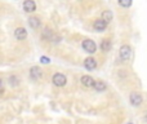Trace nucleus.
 <instances>
[{"label": "nucleus", "mask_w": 147, "mask_h": 124, "mask_svg": "<svg viewBox=\"0 0 147 124\" xmlns=\"http://www.w3.org/2000/svg\"><path fill=\"white\" fill-rule=\"evenodd\" d=\"M14 35L18 40H25V39L27 38V31H26V28H23V27H18V28H16Z\"/></svg>", "instance_id": "0eeeda50"}, {"label": "nucleus", "mask_w": 147, "mask_h": 124, "mask_svg": "<svg viewBox=\"0 0 147 124\" xmlns=\"http://www.w3.org/2000/svg\"><path fill=\"white\" fill-rule=\"evenodd\" d=\"M28 25H30V27H32V28H38L41 23H40V20H39L38 17H30L28 18Z\"/></svg>", "instance_id": "f8f14e48"}, {"label": "nucleus", "mask_w": 147, "mask_h": 124, "mask_svg": "<svg viewBox=\"0 0 147 124\" xmlns=\"http://www.w3.org/2000/svg\"><path fill=\"white\" fill-rule=\"evenodd\" d=\"M101 20H103L106 23L111 22L112 21V12H110V10H105L103 13H102V18Z\"/></svg>", "instance_id": "2eb2a0df"}, {"label": "nucleus", "mask_w": 147, "mask_h": 124, "mask_svg": "<svg viewBox=\"0 0 147 124\" xmlns=\"http://www.w3.org/2000/svg\"><path fill=\"white\" fill-rule=\"evenodd\" d=\"M129 101L133 106H140V105L142 104L143 100H142V96H141L138 92H133V93H130V96H129Z\"/></svg>", "instance_id": "20e7f679"}, {"label": "nucleus", "mask_w": 147, "mask_h": 124, "mask_svg": "<svg viewBox=\"0 0 147 124\" xmlns=\"http://www.w3.org/2000/svg\"><path fill=\"white\" fill-rule=\"evenodd\" d=\"M41 76H43V71L40 70V67L32 66V67L30 68V78L32 79V80H39Z\"/></svg>", "instance_id": "39448f33"}, {"label": "nucleus", "mask_w": 147, "mask_h": 124, "mask_svg": "<svg viewBox=\"0 0 147 124\" xmlns=\"http://www.w3.org/2000/svg\"><path fill=\"white\" fill-rule=\"evenodd\" d=\"M128 124H132V123H128Z\"/></svg>", "instance_id": "aec40b11"}, {"label": "nucleus", "mask_w": 147, "mask_h": 124, "mask_svg": "<svg viewBox=\"0 0 147 124\" xmlns=\"http://www.w3.org/2000/svg\"><path fill=\"white\" fill-rule=\"evenodd\" d=\"M84 66L88 70H94L97 67V61L94 58H92V57H88V58L84 60Z\"/></svg>", "instance_id": "1a4fd4ad"}, {"label": "nucleus", "mask_w": 147, "mask_h": 124, "mask_svg": "<svg viewBox=\"0 0 147 124\" xmlns=\"http://www.w3.org/2000/svg\"><path fill=\"white\" fill-rule=\"evenodd\" d=\"M9 81H10V84L16 85V84H17V78H16V76H10V78H9Z\"/></svg>", "instance_id": "f3484780"}, {"label": "nucleus", "mask_w": 147, "mask_h": 124, "mask_svg": "<svg viewBox=\"0 0 147 124\" xmlns=\"http://www.w3.org/2000/svg\"><path fill=\"white\" fill-rule=\"evenodd\" d=\"M40 62L41 63H45V65H47V63H49V58H48V57H40Z\"/></svg>", "instance_id": "a211bd4d"}, {"label": "nucleus", "mask_w": 147, "mask_h": 124, "mask_svg": "<svg viewBox=\"0 0 147 124\" xmlns=\"http://www.w3.org/2000/svg\"><path fill=\"white\" fill-rule=\"evenodd\" d=\"M1 92H3V80L0 79V93H1Z\"/></svg>", "instance_id": "6ab92c4d"}, {"label": "nucleus", "mask_w": 147, "mask_h": 124, "mask_svg": "<svg viewBox=\"0 0 147 124\" xmlns=\"http://www.w3.org/2000/svg\"><path fill=\"white\" fill-rule=\"evenodd\" d=\"M107 27V23L105 22L103 20H97L96 22H94V30L98 31V33H102V31H105Z\"/></svg>", "instance_id": "9d476101"}, {"label": "nucleus", "mask_w": 147, "mask_h": 124, "mask_svg": "<svg viewBox=\"0 0 147 124\" xmlns=\"http://www.w3.org/2000/svg\"><path fill=\"white\" fill-rule=\"evenodd\" d=\"M53 36H54V33L52 30H49V28H45V30L43 31V34H41V38H43L44 40H48V41H51Z\"/></svg>", "instance_id": "9b49d317"}, {"label": "nucleus", "mask_w": 147, "mask_h": 124, "mask_svg": "<svg viewBox=\"0 0 147 124\" xmlns=\"http://www.w3.org/2000/svg\"><path fill=\"white\" fill-rule=\"evenodd\" d=\"M81 45H83L84 51H85L86 53L93 54V53H96V51H97V45H96V43H94L93 40H90V39H85V40H84L83 43H81Z\"/></svg>", "instance_id": "f257e3e1"}, {"label": "nucleus", "mask_w": 147, "mask_h": 124, "mask_svg": "<svg viewBox=\"0 0 147 124\" xmlns=\"http://www.w3.org/2000/svg\"><path fill=\"white\" fill-rule=\"evenodd\" d=\"M130 52H132V51H130V47L129 45H125V44H124V45H121V47H120V52H119V53H120V58H121L123 61H128V60L130 58Z\"/></svg>", "instance_id": "7ed1b4c3"}, {"label": "nucleus", "mask_w": 147, "mask_h": 124, "mask_svg": "<svg viewBox=\"0 0 147 124\" xmlns=\"http://www.w3.org/2000/svg\"><path fill=\"white\" fill-rule=\"evenodd\" d=\"M101 49H102V52H109L110 49H111V41H110L109 39L102 40L101 41Z\"/></svg>", "instance_id": "ddd939ff"}, {"label": "nucleus", "mask_w": 147, "mask_h": 124, "mask_svg": "<svg viewBox=\"0 0 147 124\" xmlns=\"http://www.w3.org/2000/svg\"><path fill=\"white\" fill-rule=\"evenodd\" d=\"M117 1H119V4L121 5V7L129 8L130 5H132V1H133V0H117Z\"/></svg>", "instance_id": "dca6fc26"}, {"label": "nucleus", "mask_w": 147, "mask_h": 124, "mask_svg": "<svg viewBox=\"0 0 147 124\" xmlns=\"http://www.w3.org/2000/svg\"><path fill=\"white\" fill-rule=\"evenodd\" d=\"M23 9L27 13H32L36 10V3L34 0H25L23 1Z\"/></svg>", "instance_id": "423d86ee"}, {"label": "nucleus", "mask_w": 147, "mask_h": 124, "mask_svg": "<svg viewBox=\"0 0 147 124\" xmlns=\"http://www.w3.org/2000/svg\"><path fill=\"white\" fill-rule=\"evenodd\" d=\"M94 89H96L97 92H102V91H105L106 89V83L105 81H102V80H98V81H96L94 83Z\"/></svg>", "instance_id": "4468645a"}, {"label": "nucleus", "mask_w": 147, "mask_h": 124, "mask_svg": "<svg viewBox=\"0 0 147 124\" xmlns=\"http://www.w3.org/2000/svg\"><path fill=\"white\" fill-rule=\"evenodd\" d=\"M80 81H81V84H83L84 87H93L94 83H96V81H94V79L92 78V76H89V75L81 76Z\"/></svg>", "instance_id": "6e6552de"}, {"label": "nucleus", "mask_w": 147, "mask_h": 124, "mask_svg": "<svg viewBox=\"0 0 147 124\" xmlns=\"http://www.w3.org/2000/svg\"><path fill=\"white\" fill-rule=\"evenodd\" d=\"M66 83H67V79H66V76H65L63 74H59V73L54 74L53 84L56 87H65V85H66Z\"/></svg>", "instance_id": "f03ea898"}]
</instances>
